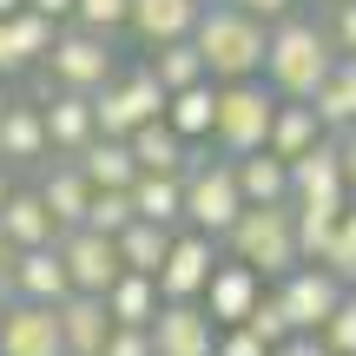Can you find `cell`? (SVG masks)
<instances>
[{
	"instance_id": "1",
	"label": "cell",
	"mask_w": 356,
	"mask_h": 356,
	"mask_svg": "<svg viewBox=\"0 0 356 356\" xmlns=\"http://www.w3.org/2000/svg\"><path fill=\"white\" fill-rule=\"evenodd\" d=\"M264 40H270V26L251 20V13H238L231 0L204 7L198 26H191V47H198L204 79H211V86H244V79H264Z\"/></svg>"
},
{
	"instance_id": "2",
	"label": "cell",
	"mask_w": 356,
	"mask_h": 356,
	"mask_svg": "<svg viewBox=\"0 0 356 356\" xmlns=\"http://www.w3.org/2000/svg\"><path fill=\"white\" fill-rule=\"evenodd\" d=\"M330 66H337V47H330V33H323V20L291 13V20L270 26V40H264V86L277 92V99H317V86L330 79Z\"/></svg>"
},
{
	"instance_id": "3",
	"label": "cell",
	"mask_w": 356,
	"mask_h": 356,
	"mask_svg": "<svg viewBox=\"0 0 356 356\" xmlns=\"http://www.w3.org/2000/svg\"><path fill=\"white\" fill-rule=\"evenodd\" d=\"M218 251L251 264L257 277H291V270L304 264V257H297V211L291 204H244V218L225 231Z\"/></svg>"
},
{
	"instance_id": "4",
	"label": "cell",
	"mask_w": 356,
	"mask_h": 356,
	"mask_svg": "<svg viewBox=\"0 0 356 356\" xmlns=\"http://www.w3.org/2000/svg\"><path fill=\"white\" fill-rule=\"evenodd\" d=\"M244 218V198H238V172L231 159H211V152H191L185 165V231H204V238L225 244V231Z\"/></svg>"
},
{
	"instance_id": "5",
	"label": "cell",
	"mask_w": 356,
	"mask_h": 356,
	"mask_svg": "<svg viewBox=\"0 0 356 356\" xmlns=\"http://www.w3.org/2000/svg\"><path fill=\"white\" fill-rule=\"evenodd\" d=\"M152 119H165V86L145 73V60L119 66V73L92 92V126H99V139H132V132L152 126Z\"/></svg>"
},
{
	"instance_id": "6",
	"label": "cell",
	"mask_w": 356,
	"mask_h": 356,
	"mask_svg": "<svg viewBox=\"0 0 356 356\" xmlns=\"http://www.w3.org/2000/svg\"><path fill=\"white\" fill-rule=\"evenodd\" d=\"M270 113H277V92H270L264 79L218 86V126H211L218 159H251V152H264V139H270Z\"/></svg>"
},
{
	"instance_id": "7",
	"label": "cell",
	"mask_w": 356,
	"mask_h": 356,
	"mask_svg": "<svg viewBox=\"0 0 356 356\" xmlns=\"http://www.w3.org/2000/svg\"><path fill=\"white\" fill-rule=\"evenodd\" d=\"M40 73H47L60 92H86L92 99V92L119 73V53H113V40L86 33V26H60V40H53V53H47Z\"/></svg>"
},
{
	"instance_id": "8",
	"label": "cell",
	"mask_w": 356,
	"mask_h": 356,
	"mask_svg": "<svg viewBox=\"0 0 356 356\" xmlns=\"http://www.w3.org/2000/svg\"><path fill=\"white\" fill-rule=\"evenodd\" d=\"M218 238H204V231H172V251L165 264H159V297L165 304H204V284H211L218 270Z\"/></svg>"
},
{
	"instance_id": "9",
	"label": "cell",
	"mask_w": 356,
	"mask_h": 356,
	"mask_svg": "<svg viewBox=\"0 0 356 356\" xmlns=\"http://www.w3.org/2000/svg\"><path fill=\"white\" fill-rule=\"evenodd\" d=\"M270 297L284 304V317H291V330H297V337H317L323 323L337 317V304H343L350 291L330 277V270H317V264H297L291 277H277V291H270Z\"/></svg>"
},
{
	"instance_id": "10",
	"label": "cell",
	"mask_w": 356,
	"mask_h": 356,
	"mask_svg": "<svg viewBox=\"0 0 356 356\" xmlns=\"http://www.w3.org/2000/svg\"><path fill=\"white\" fill-rule=\"evenodd\" d=\"M60 264H66V284L79 297H106L119 284V251L99 231H60Z\"/></svg>"
},
{
	"instance_id": "11",
	"label": "cell",
	"mask_w": 356,
	"mask_h": 356,
	"mask_svg": "<svg viewBox=\"0 0 356 356\" xmlns=\"http://www.w3.org/2000/svg\"><path fill=\"white\" fill-rule=\"evenodd\" d=\"M257 304H264V277H257L251 264H238V257H218L211 284H204V317H211L218 330H238Z\"/></svg>"
},
{
	"instance_id": "12",
	"label": "cell",
	"mask_w": 356,
	"mask_h": 356,
	"mask_svg": "<svg viewBox=\"0 0 356 356\" xmlns=\"http://www.w3.org/2000/svg\"><path fill=\"white\" fill-rule=\"evenodd\" d=\"M291 204H317V211H343V159H337V139L310 145L304 159H291Z\"/></svg>"
},
{
	"instance_id": "13",
	"label": "cell",
	"mask_w": 356,
	"mask_h": 356,
	"mask_svg": "<svg viewBox=\"0 0 356 356\" xmlns=\"http://www.w3.org/2000/svg\"><path fill=\"white\" fill-rule=\"evenodd\" d=\"M218 323L204 317V304H159L152 317V356H211Z\"/></svg>"
},
{
	"instance_id": "14",
	"label": "cell",
	"mask_w": 356,
	"mask_h": 356,
	"mask_svg": "<svg viewBox=\"0 0 356 356\" xmlns=\"http://www.w3.org/2000/svg\"><path fill=\"white\" fill-rule=\"evenodd\" d=\"M0 356H66L60 317L47 304H7L0 310Z\"/></svg>"
},
{
	"instance_id": "15",
	"label": "cell",
	"mask_w": 356,
	"mask_h": 356,
	"mask_svg": "<svg viewBox=\"0 0 356 356\" xmlns=\"http://www.w3.org/2000/svg\"><path fill=\"white\" fill-rule=\"evenodd\" d=\"M40 119H47V145H53V159H79L92 139H99V126H92V99H86V92H53V99L40 106Z\"/></svg>"
},
{
	"instance_id": "16",
	"label": "cell",
	"mask_w": 356,
	"mask_h": 356,
	"mask_svg": "<svg viewBox=\"0 0 356 356\" xmlns=\"http://www.w3.org/2000/svg\"><path fill=\"white\" fill-rule=\"evenodd\" d=\"M40 204H47L53 211V225L60 231H79L86 225V204H92V185L86 178H79V165L73 159H47V165H40Z\"/></svg>"
},
{
	"instance_id": "17",
	"label": "cell",
	"mask_w": 356,
	"mask_h": 356,
	"mask_svg": "<svg viewBox=\"0 0 356 356\" xmlns=\"http://www.w3.org/2000/svg\"><path fill=\"white\" fill-rule=\"evenodd\" d=\"M132 218L159 231H185V172H139L132 178Z\"/></svg>"
},
{
	"instance_id": "18",
	"label": "cell",
	"mask_w": 356,
	"mask_h": 356,
	"mask_svg": "<svg viewBox=\"0 0 356 356\" xmlns=\"http://www.w3.org/2000/svg\"><path fill=\"white\" fill-rule=\"evenodd\" d=\"M53 145H47V119H40L33 99H13L7 113H0V165H47Z\"/></svg>"
},
{
	"instance_id": "19",
	"label": "cell",
	"mask_w": 356,
	"mask_h": 356,
	"mask_svg": "<svg viewBox=\"0 0 356 356\" xmlns=\"http://www.w3.org/2000/svg\"><path fill=\"white\" fill-rule=\"evenodd\" d=\"M204 0H132V33H139V47H172V40H191V26H198Z\"/></svg>"
},
{
	"instance_id": "20",
	"label": "cell",
	"mask_w": 356,
	"mask_h": 356,
	"mask_svg": "<svg viewBox=\"0 0 356 356\" xmlns=\"http://www.w3.org/2000/svg\"><path fill=\"white\" fill-rule=\"evenodd\" d=\"M53 317H60V343L66 356H99L106 337H113V317H106V297H60L53 304Z\"/></svg>"
},
{
	"instance_id": "21",
	"label": "cell",
	"mask_w": 356,
	"mask_h": 356,
	"mask_svg": "<svg viewBox=\"0 0 356 356\" xmlns=\"http://www.w3.org/2000/svg\"><path fill=\"white\" fill-rule=\"evenodd\" d=\"M60 297H73V284H66V264H60V244H47V251H20L13 257V304H60Z\"/></svg>"
},
{
	"instance_id": "22",
	"label": "cell",
	"mask_w": 356,
	"mask_h": 356,
	"mask_svg": "<svg viewBox=\"0 0 356 356\" xmlns=\"http://www.w3.org/2000/svg\"><path fill=\"white\" fill-rule=\"evenodd\" d=\"M0 238H7L13 251H47V244H60V225H53V211L40 204V191L13 185L7 211H0Z\"/></svg>"
},
{
	"instance_id": "23",
	"label": "cell",
	"mask_w": 356,
	"mask_h": 356,
	"mask_svg": "<svg viewBox=\"0 0 356 356\" xmlns=\"http://www.w3.org/2000/svg\"><path fill=\"white\" fill-rule=\"evenodd\" d=\"M310 113H317V126L330 132V139L356 132V53H337V66H330V79L317 86Z\"/></svg>"
},
{
	"instance_id": "24",
	"label": "cell",
	"mask_w": 356,
	"mask_h": 356,
	"mask_svg": "<svg viewBox=\"0 0 356 356\" xmlns=\"http://www.w3.org/2000/svg\"><path fill=\"white\" fill-rule=\"evenodd\" d=\"M330 132L317 126V113H310V99H277V113H270V139H264V152L270 159H304L310 145H323Z\"/></svg>"
},
{
	"instance_id": "25",
	"label": "cell",
	"mask_w": 356,
	"mask_h": 356,
	"mask_svg": "<svg viewBox=\"0 0 356 356\" xmlns=\"http://www.w3.org/2000/svg\"><path fill=\"white\" fill-rule=\"evenodd\" d=\"M165 126L191 145V152H198V145H211V126H218V86L204 79V86H191V92H172V99H165Z\"/></svg>"
},
{
	"instance_id": "26",
	"label": "cell",
	"mask_w": 356,
	"mask_h": 356,
	"mask_svg": "<svg viewBox=\"0 0 356 356\" xmlns=\"http://www.w3.org/2000/svg\"><path fill=\"white\" fill-rule=\"evenodd\" d=\"M79 178H86L92 191H132V178H139V165H132V145L126 139H92L86 152L73 159Z\"/></svg>"
},
{
	"instance_id": "27",
	"label": "cell",
	"mask_w": 356,
	"mask_h": 356,
	"mask_svg": "<svg viewBox=\"0 0 356 356\" xmlns=\"http://www.w3.org/2000/svg\"><path fill=\"white\" fill-rule=\"evenodd\" d=\"M159 277H132V270H119V284L106 291V317L119 323V330H152V317H159Z\"/></svg>"
},
{
	"instance_id": "28",
	"label": "cell",
	"mask_w": 356,
	"mask_h": 356,
	"mask_svg": "<svg viewBox=\"0 0 356 356\" xmlns=\"http://www.w3.org/2000/svg\"><path fill=\"white\" fill-rule=\"evenodd\" d=\"M238 172V198L244 204H291V165L270 152H251V159H231Z\"/></svg>"
},
{
	"instance_id": "29",
	"label": "cell",
	"mask_w": 356,
	"mask_h": 356,
	"mask_svg": "<svg viewBox=\"0 0 356 356\" xmlns=\"http://www.w3.org/2000/svg\"><path fill=\"white\" fill-rule=\"evenodd\" d=\"M126 145H132V165H139V172H185V165H191V145L178 139V132L165 126V119L139 126Z\"/></svg>"
},
{
	"instance_id": "30",
	"label": "cell",
	"mask_w": 356,
	"mask_h": 356,
	"mask_svg": "<svg viewBox=\"0 0 356 356\" xmlns=\"http://www.w3.org/2000/svg\"><path fill=\"white\" fill-rule=\"evenodd\" d=\"M113 251H119V270H132V277H159V264H165V251H172V231L132 218V225L113 238Z\"/></svg>"
},
{
	"instance_id": "31",
	"label": "cell",
	"mask_w": 356,
	"mask_h": 356,
	"mask_svg": "<svg viewBox=\"0 0 356 356\" xmlns=\"http://www.w3.org/2000/svg\"><path fill=\"white\" fill-rule=\"evenodd\" d=\"M145 73L165 86V99L172 92H191V86H204V60H198V47L191 40H172V47H152L145 53Z\"/></svg>"
},
{
	"instance_id": "32",
	"label": "cell",
	"mask_w": 356,
	"mask_h": 356,
	"mask_svg": "<svg viewBox=\"0 0 356 356\" xmlns=\"http://www.w3.org/2000/svg\"><path fill=\"white\" fill-rule=\"evenodd\" d=\"M53 40H60V26H53V20H40V13H26V7H20V13L7 20V47H13V66H20V73L47 66Z\"/></svg>"
},
{
	"instance_id": "33",
	"label": "cell",
	"mask_w": 356,
	"mask_h": 356,
	"mask_svg": "<svg viewBox=\"0 0 356 356\" xmlns=\"http://www.w3.org/2000/svg\"><path fill=\"white\" fill-rule=\"evenodd\" d=\"M126 20H132V0H73V20H66V26H86V33L113 40Z\"/></svg>"
},
{
	"instance_id": "34",
	"label": "cell",
	"mask_w": 356,
	"mask_h": 356,
	"mask_svg": "<svg viewBox=\"0 0 356 356\" xmlns=\"http://www.w3.org/2000/svg\"><path fill=\"white\" fill-rule=\"evenodd\" d=\"M126 225H132V198H126V191H92V204H86V225H79V231L119 238Z\"/></svg>"
},
{
	"instance_id": "35",
	"label": "cell",
	"mask_w": 356,
	"mask_h": 356,
	"mask_svg": "<svg viewBox=\"0 0 356 356\" xmlns=\"http://www.w3.org/2000/svg\"><path fill=\"white\" fill-rule=\"evenodd\" d=\"M244 330H251L264 350H277V343H291V337H297V330H291V317H284V304H277L270 291H264V304H257L251 317H244Z\"/></svg>"
},
{
	"instance_id": "36",
	"label": "cell",
	"mask_w": 356,
	"mask_h": 356,
	"mask_svg": "<svg viewBox=\"0 0 356 356\" xmlns=\"http://www.w3.org/2000/svg\"><path fill=\"white\" fill-rule=\"evenodd\" d=\"M317 337H323V343H330L337 356H356V291L343 297V304H337V317H330V323H323V330H317Z\"/></svg>"
},
{
	"instance_id": "37",
	"label": "cell",
	"mask_w": 356,
	"mask_h": 356,
	"mask_svg": "<svg viewBox=\"0 0 356 356\" xmlns=\"http://www.w3.org/2000/svg\"><path fill=\"white\" fill-rule=\"evenodd\" d=\"M317 270H330V277L343 284V291H356V244L343 238V231H337V238H330V251L317 257Z\"/></svg>"
},
{
	"instance_id": "38",
	"label": "cell",
	"mask_w": 356,
	"mask_h": 356,
	"mask_svg": "<svg viewBox=\"0 0 356 356\" xmlns=\"http://www.w3.org/2000/svg\"><path fill=\"white\" fill-rule=\"evenodd\" d=\"M337 53H356V0H330V20H323Z\"/></svg>"
},
{
	"instance_id": "39",
	"label": "cell",
	"mask_w": 356,
	"mask_h": 356,
	"mask_svg": "<svg viewBox=\"0 0 356 356\" xmlns=\"http://www.w3.org/2000/svg\"><path fill=\"white\" fill-rule=\"evenodd\" d=\"M231 7L264 20V26H277V20H291V13H304V0H231Z\"/></svg>"
},
{
	"instance_id": "40",
	"label": "cell",
	"mask_w": 356,
	"mask_h": 356,
	"mask_svg": "<svg viewBox=\"0 0 356 356\" xmlns=\"http://www.w3.org/2000/svg\"><path fill=\"white\" fill-rule=\"evenodd\" d=\"M99 356H152V330H119L113 323V337H106Z\"/></svg>"
},
{
	"instance_id": "41",
	"label": "cell",
	"mask_w": 356,
	"mask_h": 356,
	"mask_svg": "<svg viewBox=\"0 0 356 356\" xmlns=\"http://www.w3.org/2000/svg\"><path fill=\"white\" fill-rule=\"evenodd\" d=\"M211 356H270V350H264V343H257V337L238 323V330H218V350H211Z\"/></svg>"
},
{
	"instance_id": "42",
	"label": "cell",
	"mask_w": 356,
	"mask_h": 356,
	"mask_svg": "<svg viewBox=\"0 0 356 356\" xmlns=\"http://www.w3.org/2000/svg\"><path fill=\"white\" fill-rule=\"evenodd\" d=\"M270 356H337V350L323 343V337H291V343H277Z\"/></svg>"
},
{
	"instance_id": "43",
	"label": "cell",
	"mask_w": 356,
	"mask_h": 356,
	"mask_svg": "<svg viewBox=\"0 0 356 356\" xmlns=\"http://www.w3.org/2000/svg\"><path fill=\"white\" fill-rule=\"evenodd\" d=\"M26 13H40V20H53V26H66V20H73V0H26Z\"/></svg>"
},
{
	"instance_id": "44",
	"label": "cell",
	"mask_w": 356,
	"mask_h": 356,
	"mask_svg": "<svg viewBox=\"0 0 356 356\" xmlns=\"http://www.w3.org/2000/svg\"><path fill=\"white\" fill-rule=\"evenodd\" d=\"M337 159H343V191L356 198V132H343V139H337Z\"/></svg>"
},
{
	"instance_id": "45",
	"label": "cell",
	"mask_w": 356,
	"mask_h": 356,
	"mask_svg": "<svg viewBox=\"0 0 356 356\" xmlns=\"http://www.w3.org/2000/svg\"><path fill=\"white\" fill-rule=\"evenodd\" d=\"M337 231H343V238H350V244H356V198H350V204H343V218H337Z\"/></svg>"
},
{
	"instance_id": "46",
	"label": "cell",
	"mask_w": 356,
	"mask_h": 356,
	"mask_svg": "<svg viewBox=\"0 0 356 356\" xmlns=\"http://www.w3.org/2000/svg\"><path fill=\"white\" fill-rule=\"evenodd\" d=\"M7 198H13V172L0 165V211H7Z\"/></svg>"
},
{
	"instance_id": "47",
	"label": "cell",
	"mask_w": 356,
	"mask_h": 356,
	"mask_svg": "<svg viewBox=\"0 0 356 356\" xmlns=\"http://www.w3.org/2000/svg\"><path fill=\"white\" fill-rule=\"evenodd\" d=\"M26 7V0H0V20H13V13H20Z\"/></svg>"
},
{
	"instance_id": "48",
	"label": "cell",
	"mask_w": 356,
	"mask_h": 356,
	"mask_svg": "<svg viewBox=\"0 0 356 356\" xmlns=\"http://www.w3.org/2000/svg\"><path fill=\"white\" fill-rule=\"evenodd\" d=\"M7 106H13V92H7V79H0V113H7Z\"/></svg>"
},
{
	"instance_id": "49",
	"label": "cell",
	"mask_w": 356,
	"mask_h": 356,
	"mask_svg": "<svg viewBox=\"0 0 356 356\" xmlns=\"http://www.w3.org/2000/svg\"><path fill=\"white\" fill-rule=\"evenodd\" d=\"M204 7H218V0H204Z\"/></svg>"
},
{
	"instance_id": "50",
	"label": "cell",
	"mask_w": 356,
	"mask_h": 356,
	"mask_svg": "<svg viewBox=\"0 0 356 356\" xmlns=\"http://www.w3.org/2000/svg\"><path fill=\"white\" fill-rule=\"evenodd\" d=\"M0 310H7V304H0Z\"/></svg>"
}]
</instances>
